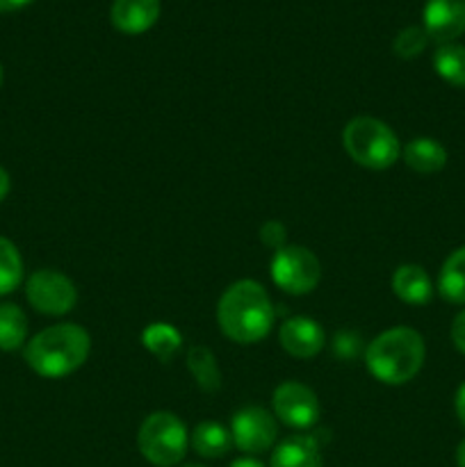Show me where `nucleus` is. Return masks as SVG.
<instances>
[{
    "label": "nucleus",
    "mask_w": 465,
    "mask_h": 467,
    "mask_svg": "<svg viewBox=\"0 0 465 467\" xmlns=\"http://www.w3.org/2000/svg\"><path fill=\"white\" fill-rule=\"evenodd\" d=\"M187 369L194 377L196 386L205 392H217L222 388V369L212 351L203 345H196L187 351Z\"/></svg>",
    "instance_id": "nucleus-18"
},
{
    "label": "nucleus",
    "mask_w": 465,
    "mask_h": 467,
    "mask_svg": "<svg viewBox=\"0 0 465 467\" xmlns=\"http://www.w3.org/2000/svg\"><path fill=\"white\" fill-rule=\"evenodd\" d=\"M342 144L356 164L372 171L390 169L401 155L399 140L392 128L374 117L351 119L342 132Z\"/></svg>",
    "instance_id": "nucleus-4"
},
{
    "label": "nucleus",
    "mask_w": 465,
    "mask_h": 467,
    "mask_svg": "<svg viewBox=\"0 0 465 467\" xmlns=\"http://www.w3.org/2000/svg\"><path fill=\"white\" fill-rule=\"evenodd\" d=\"M278 340L283 349L294 358H313L324 349L326 336L315 319L292 317L281 327Z\"/></svg>",
    "instance_id": "nucleus-11"
},
{
    "label": "nucleus",
    "mask_w": 465,
    "mask_h": 467,
    "mask_svg": "<svg viewBox=\"0 0 465 467\" xmlns=\"http://www.w3.org/2000/svg\"><path fill=\"white\" fill-rule=\"evenodd\" d=\"M23 281V260L16 246L0 237V296L16 290Z\"/></svg>",
    "instance_id": "nucleus-22"
},
{
    "label": "nucleus",
    "mask_w": 465,
    "mask_h": 467,
    "mask_svg": "<svg viewBox=\"0 0 465 467\" xmlns=\"http://www.w3.org/2000/svg\"><path fill=\"white\" fill-rule=\"evenodd\" d=\"M433 68L451 87L465 89V46L454 44V41L438 46L433 55Z\"/></svg>",
    "instance_id": "nucleus-20"
},
{
    "label": "nucleus",
    "mask_w": 465,
    "mask_h": 467,
    "mask_svg": "<svg viewBox=\"0 0 465 467\" xmlns=\"http://www.w3.org/2000/svg\"><path fill=\"white\" fill-rule=\"evenodd\" d=\"M190 436L178 415L158 410L141 422L137 433V447L141 456L155 467H173L187 454Z\"/></svg>",
    "instance_id": "nucleus-5"
},
{
    "label": "nucleus",
    "mask_w": 465,
    "mask_h": 467,
    "mask_svg": "<svg viewBox=\"0 0 465 467\" xmlns=\"http://www.w3.org/2000/svg\"><path fill=\"white\" fill-rule=\"evenodd\" d=\"M0 85H3V67H0Z\"/></svg>",
    "instance_id": "nucleus-32"
},
{
    "label": "nucleus",
    "mask_w": 465,
    "mask_h": 467,
    "mask_svg": "<svg viewBox=\"0 0 465 467\" xmlns=\"http://www.w3.org/2000/svg\"><path fill=\"white\" fill-rule=\"evenodd\" d=\"M182 467H208V465H199V463H190V465H182Z\"/></svg>",
    "instance_id": "nucleus-31"
},
{
    "label": "nucleus",
    "mask_w": 465,
    "mask_h": 467,
    "mask_svg": "<svg viewBox=\"0 0 465 467\" xmlns=\"http://www.w3.org/2000/svg\"><path fill=\"white\" fill-rule=\"evenodd\" d=\"M456 465L465 467V441L456 447Z\"/></svg>",
    "instance_id": "nucleus-30"
},
{
    "label": "nucleus",
    "mask_w": 465,
    "mask_h": 467,
    "mask_svg": "<svg viewBox=\"0 0 465 467\" xmlns=\"http://www.w3.org/2000/svg\"><path fill=\"white\" fill-rule=\"evenodd\" d=\"M392 292L408 306H424L433 296V283L419 265H401L392 274Z\"/></svg>",
    "instance_id": "nucleus-13"
},
{
    "label": "nucleus",
    "mask_w": 465,
    "mask_h": 467,
    "mask_svg": "<svg viewBox=\"0 0 465 467\" xmlns=\"http://www.w3.org/2000/svg\"><path fill=\"white\" fill-rule=\"evenodd\" d=\"M109 16L123 35H141L160 18V0H114Z\"/></svg>",
    "instance_id": "nucleus-12"
},
{
    "label": "nucleus",
    "mask_w": 465,
    "mask_h": 467,
    "mask_svg": "<svg viewBox=\"0 0 465 467\" xmlns=\"http://www.w3.org/2000/svg\"><path fill=\"white\" fill-rule=\"evenodd\" d=\"M401 155H404L408 169L418 173H438L447 164L445 146L431 137H418V140L408 141Z\"/></svg>",
    "instance_id": "nucleus-15"
},
{
    "label": "nucleus",
    "mask_w": 465,
    "mask_h": 467,
    "mask_svg": "<svg viewBox=\"0 0 465 467\" xmlns=\"http://www.w3.org/2000/svg\"><path fill=\"white\" fill-rule=\"evenodd\" d=\"M9 194V173L0 167V201Z\"/></svg>",
    "instance_id": "nucleus-29"
},
{
    "label": "nucleus",
    "mask_w": 465,
    "mask_h": 467,
    "mask_svg": "<svg viewBox=\"0 0 465 467\" xmlns=\"http://www.w3.org/2000/svg\"><path fill=\"white\" fill-rule=\"evenodd\" d=\"M26 295L32 308L53 317L71 313L78 301V290L71 278L55 269H39L32 274L27 278Z\"/></svg>",
    "instance_id": "nucleus-7"
},
{
    "label": "nucleus",
    "mask_w": 465,
    "mask_h": 467,
    "mask_svg": "<svg viewBox=\"0 0 465 467\" xmlns=\"http://www.w3.org/2000/svg\"><path fill=\"white\" fill-rule=\"evenodd\" d=\"M274 413L283 424L292 429H310L322 418V404L308 386L285 381L274 392Z\"/></svg>",
    "instance_id": "nucleus-9"
},
{
    "label": "nucleus",
    "mask_w": 465,
    "mask_h": 467,
    "mask_svg": "<svg viewBox=\"0 0 465 467\" xmlns=\"http://www.w3.org/2000/svg\"><path fill=\"white\" fill-rule=\"evenodd\" d=\"M27 317L18 306L0 304V349L14 351L26 345Z\"/></svg>",
    "instance_id": "nucleus-21"
},
{
    "label": "nucleus",
    "mask_w": 465,
    "mask_h": 467,
    "mask_svg": "<svg viewBox=\"0 0 465 467\" xmlns=\"http://www.w3.org/2000/svg\"><path fill=\"white\" fill-rule=\"evenodd\" d=\"M438 292L450 304H465V246L451 251L442 263L440 276H438Z\"/></svg>",
    "instance_id": "nucleus-16"
},
{
    "label": "nucleus",
    "mask_w": 465,
    "mask_h": 467,
    "mask_svg": "<svg viewBox=\"0 0 465 467\" xmlns=\"http://www.w3.org/2000/svg\"><path fill=\"white\" fill-rule=\"evenodd\" d=\"M30 3L32 0H0V12H14V9H21Z\"/></svg>",
    "instance_id": "nucleus-27"
},
{
    "label": "nucleus",
    "mask_w": 465,
    "mask_h": 467,
    "mask_svg": "<svg viewBox=\"0 0 465 467\" xmlns=\"http://www.w3.org/2000/svg\"><path fill=\"white\" fill-rule=\"evenodd\" d=\"M451 342L465 356V310H460L451 322Z\"/></svg>",
    "instance_id": "nucleus-25"
},
{
    "label": "nucleus",
    "mask_w": 465,
    "mask_h": 467,
    "mask_svg": "<svg viewBox=\"0 0 465 467\" xmlns=\"http://www.w3.org/2000/svg\"><path fill=\"white\" fill-rule=\"evenodd\" d=\"M424 30L438 44H451L465 32V0H427Z\"/></svg>",
    "instance_id": "nucleus-10"
},
{
    "label": "nucleus",
    "mask_w": 465,
    "mask_h": 467,
    "mask_svg": "<svg viewBox=\"0 0 465 467\" xmlns=\"http://www.w3.org/2000/svg\"><path fill=\"white\" fill-rule=\"evenodd\" d=\"M454 409H456V415H459L460 424H463V427H465V383L459 388V390H456Z\"/></svg>",
    "instance_id": "nucleus-26"
},
{
    "label": "nucleus",
    "mask_w": 465,
    "mask_h": 467,
    "mask_svg": "<svg viewBox=\"0 0 465 467\" xmlns=\"http://www.w3.org/2000/svg\"><path fill=\"white\" fill-rule=\"evenodd\" d=\"M228 467H267L263 463V461H258V459H251V456H246V459H237V461H232L231 465Z\"/></svg>",
    "instance_id": "nucleus-28"
},
{
    "label": "nucleus",
    "mask_w": 465,
    "mask_h": 467,
    "mask_svg": "<svg viewBox=\"0 0 465 467\" xmlns=\"http://www.w3.org/2000/svg\"><path fill=\"white\" fill-rule=\"evenodd\" d=\"M260 237H263L264 244L272 246V249H276V251L285 246V228H283V223H278V222L264 223L263 231H260Z\"/></svg>",
    "instance_id": "nucleus-24"
},
{
    "label": "nucleus",
    "mask_w": 465,
    "mask_h": 467,
    "mask_svg": "<svg viewBox=\"0 0 465 467\" xmlns=\"http://www.w3.org/2000/svg\"><path fill=\"white\" fill-rule=\"evenodd\" d=\"M219 328L237 345L264 340L274 327V304L258 281H237L222 295L217 306Z\"/></svg>",
    "instance_id": "nucleus-1"
},
{
    "label": "nucleus",
    "mask_w": 465,
    "mask_h": 467,
    "mask_svg": "<svg viewBox=\"0 0 465 467\" xmlns=\"http://www.w3.org/2000/svg\"><path fill=\"white\" fill-rule=\"evenodd\" d=\"M427 44H429L427 30L419 26H408L395 36L392 48H395V55H399L401 59H413L427 48Z\"/></svg>",
    "instance_id": "nucleus-23"
},
{
    "label": "nucleus",
    "mask_w": 465,
    "mask_h": 467,
    "mask_svg": "<svg viewBox=\"0 0 465 467\" xmlns=\"http://www.w3.org/2000/svg\"><path fill=\"white\" fill-rule=\"evenodd\" d=\"M191 447L203 459H222L231 451L232 436L223 424L201 422L196 424L194 433H191Z\"/></svg>",
    "instance_id": "nucleus-17"
},
{
    "label": "nucleus",
    "mask_w": 465,
    "mask_h": 467,
    "mask_svg": "<svg viewBox=\"0 0 465 467\" xmlns=\"http://www.w3.org/2000/svg\"><path fill=\"white\" fill-rule=\"evenodd\" d=\"M269 467H322V451L313 436H292L274 450Z\"/></svg>",
    "instance_id": "nucleus-14"
},
{
    "label": "nucleus",
    "mask_w": 465,
    "mask_h": 467,
    "mask_svg": "<svg viewBox=\"0 0 465 467\" xmlns=\"http://www.w3.org/2000/svg\"><path fill=\"white\" fill-rule=\"evenodd\" d=\"M272 278L287 295H310L322 281V265L305 246L285 244L274 254Z\"/></svg>",
    "instance_id": "nucleus-6"
},
{
    "label": "nucleus",
    "mask_w": 465,
    "mask_h": 467,
    "mask_svg": "<svg viewBox=\"0 0 465 467\" xmlns=\"http://www.w3.org/2000/svg\"><path fill=\"white\" fill-rule=\"evenodd\" d=\"M232 445L244 454H264L278 438V424L269 410L260 406H246L232 415Z\"/></svg>",
    "instance_id": "nucleus-8"
},
{
    "label": "nucleus",
    "mask_w": 465,
    "mask_h": 467,
    "mask_svg": "<svg viewBox=\"0 0 465 467\" xmlns=\"http://www.w3.org/2000/svg\"><path fill=\"white\" fill-rule=\"evenodd\" d=\"M427 347L415 328L397 327L374 337L365 351V365L377 381L404 386L413 381L424 365Z\"/></svg>",
    "instance_id": "nucleus-3"
},
{
    "label": "nucleus",
    "mask_w": 465,
    "mask_h": 467,
    "mask_svg": "<svg viewBox=\"0 0 465 467\" xmlns=\"http://www.w3.org/2000/svg\"><path fill=\"white\" fill-rule=\"evenodd\" d=\"M91 351V337L78 324H55L36 333L26 347V363L44 379H62L80 369Z\"/></svg>",
    "instance_id": "nucleus-2"
},
{
    "label": "nucleus",
    "mask_w": 465,
    "mask_h": 467,
    "mask_svg": "<svg viewBox=\"0 0 465 467\" xmlns=\"http://www.w3.org/2000/svg\"><path fill=\"white\" fill-rule=\"evenodd\" d=\"M141 342H144V347L155 356V358H160L162 363H171L173 356L181 351L182 336L171 327V324L158 322L144 328Z\"/></svg>",
    "instance_id": "nucleus-19"
}]
</instances>
